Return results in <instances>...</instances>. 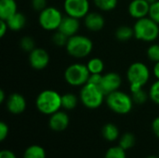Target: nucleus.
I'll return each instance as SVG.
<instances>
[{"label":"nucleus","instance_id":"nucleus-21","mask_svg":"<svg viewBox=\"0 0 159 158\" xmlns=\"http://www.w3.org/2000/svg\"><path fill=\"white\" fill-rule=\"evenodd\" d=\"M23 158H47L45 149L40 145H31L26 148Z\"/></svg>","mask_w":159,"mask_h":158},{"label":"nucleus","instance_id":"nucleus-16","mask_svg":"<svg viewBox=\"0 0 159 158\" xmlns=\"http://www.w3.org/2000/svg\"><path fill=\"white\" fill-rule=\"evenodd\" d=\"M79 28H80L79 19L66 15L65 17L62 18V20L58 30L63 33L64 34H66L68 37H71L73 35L77 34Z\"/></svg>","mask_w":159,"mask_h":158},{"label":"nucleus","instance_id":"nucleus-27","mask_svg":"<svg viewBox=\"0 0 159 158\" xmlns=\"http://www.w3.org/2000/svg\"><path fill=\"white\" fill-rule=\"evenodd\" d=\"M131 98L133 100V102L136 104H143L147 102L149 98V94H147L143 88L138 89L136 91L131 92Z\"/></svg>","mask_w":159,"mask_h":158},{"label":"nucleus","instance_id":"nucleus-18","mask_svg":"<svg viewBox=\"0 0 159 158\" xmlns=\"http://www.w3.org/2000/svg\"><path fill=\"white\" fill-rule=\"evenodd\" d=\"M7 23L9 30L14 31V32H18L25 26L26 18L22 13L17 12L15 15H13L10 19H8L7 20Z\"/></svg>","mask_w":159,"mask_h":158},{"label":"nucleus","instance_id":"nucleus-23","mask_svg":"<svg viewBox=\"0 0 159 158\" xmlns=\"http://www.w3.org/2000/svg\"><path fill=\"white\" fill-rule=\"evenodd\" d=\"M87 67H88L90 74H102L104 70V62L100 58H92L88 61Z\"/></svg>","mask_w":159,"mask_h":158},{"label":"nucleus","instance_id":"nucleus-22","mask_svg":"<svg viewBox=\"0 0 159 158\" xmlns=\"http://www.w3.org/2000/svg\"><path fill=\"white\" fill-rule=\"evenodd\" d=\"M78 102L77 97L73 93H65L61 95V108L65 110H73L76 107Z\"/></svg>","mask_w":159,"mask_h":158},{"label":"nucleus","instance_id":"nucleus-8","mask_svg":"<svg viewBox=\"0 0 159 158\" xmlns=\"http://www.w3.org/2000/svg\"><path fill=\"white\" fill-rule=\"evenodd\" d=\"M62 14L55 7H47L39 12L38 22L46 31H57L62 20Z\"/></svg>","mask_w":159,"mask_h":158},{"label":"nucleus","instance_id":"nucleus-39","mask_svg":"<svg viewBox=\"0 0 159 158\" xmlns=\"http://www.w3.org/2000/svg\"><path fill=\"white\" fill-rule=\"evenodd\" d=\"M153 74H154L155 77H156L157 80H159V61L155 63L154 68H153Z\"/></svg>","mask_w":159,"mask_h":158},{"label":"nucleus","instance_id":"nucleus-14","mask_svg":"<svg viewBox=\"0 0 159 158\" xmlns=\"http://www.w3.org/2000/svg\"><path fill=\"white\" fill-rule=\"evenodd\" d=\"M150 4L146 0H132L129 5V15L136 20L149 16Z\"/></svg>","mask_w":159,"mask_h":158},{"label":"nucleus","instance_id":"nucleus-10","mask_svg":"<svg viewBox=\"0 0 159 158\" xmlns=\"http://www.w3.org/2000/svg\"><path fill=\"white\" fill-rule=\"evenodd\" d=\"M49 62V55L47 50L41 47H35L29 53V63L34 70L45 69Z\"/></svg>","mask_w":159,"mask_h":158},{"label":"nucleus","instance_id":"nucleus-28","mask_svg":"<svg viewBox=\"0 0 159 158\" xmlns=\"http://www.w3.org/2000/svg\"><path fill=\"white\" fill-rule=\"evenodd\" d=\"M20 47L22 50L30 53L32 50H34L35 48V43H34V40L33 39V37L26 35V36H23L20 40Z\"/></svg>","mask_w":159,"mask_h":158},{"label":"nucleus","instance_id":"nucleus-29","mask_svg":"<svg viewBox=\"0 0 159 158\" xmlns=\"http://www.w3.org/2000/svg\"><path fill=\"white\" fill-rule=\"evenodd\" d=\"M68 39L69 37L59 30H57L52 35V42L57 47H65L68 42Z\"/></svg>","mask_w":159,"mask_h":158},{"label":"nucleus","instance_id":"nucleus-12","mask_svg":"<svg viewBox=\"0 0 159 158\" xmlns=\"http://www.w3.org/2000/svg\"><path fill=\"white\" fill-rule=\"evenodd\" d=\"M69 123V115L65 112L58 111L50 115L48 120V127L55 132H61L68 128Z\"/></svg>","mask_w":159,"mask_h":158},{"label":"nucleus","instance_id":"nucleus-4","mask_svg":"<svg viewBox=\"0 0 159 158\" xmlns=\"http://www.w3.org/2000/svg\"><path fill=\"white\" fill-rule=\"evenodd\" d=\"M105 102L111 111L118 115L129 114L132 110L134 103L131 95L120 90H116L106 95Z\"/></svg>","mask_w":159,"mask_h":158},{"label":"nucleus","instance_id":"nucleus-32","mask_svg":"<svg viewBox=\"0 0 159 158\" xmlns=\"http://www.w3.org/2000/svg\"><path fill=\"white\" fill-rule=\"evenodd\" d=\"M149 17L159 24V0L150 6Z\"/></svg>","mask_w":159,"mask_h":158},{"label":"nucleus","instance_id":"nucleus-1","mask_svg":"<svg viewBox=\"0 0 159 158\" xmlns=\"http://www.w3.org/2000/svg\"><path fill=\"white\" fill-rule=\"evenodd\" d=\"M35 106L41 114L51 115L61 108V95L53 89L43 90L36 97Z\"/></svg>","mask_w":159,"mask_h":158},{"label":"nucleus","instance_id":"nucleus-40","mask_svg":"<svg viewBox=\"0 0 159 158\" xmlns=\"http://www.w3.org/2000/svg\"><path fill=\"white\" fill-rule=\"evenodd\" d=\"M6 99V95H5V91L3 89L0 90V103H3L4 101Z\"/></svg>","mask_w":159,"mask_h":158},{"label":"nucleus","instance_id":"nucleus-42","mask_svg":"<svg viewBox=\"0 0 159 158\" xmlns=\"http://www.w3.org/2000/svg\"><path fill=\"white\" fill-rule=\"evenodd\" d=\"M146 158H159L157 156H148V157Z\"/></svg>","mask_w":159,"mask_h":158},{"label":"nucleus","instance_id":"nucleus-7","mask_svg":"<svg viewBox=\"0 0 159 158\" xmlns=\"http://www.w3.org/2000/svg\"><path fill=\"white\" fill-rule=\"evenodd\" d=\"M63 76L68 85L72 87H83L88 83L90 73L87 64L73 63L65 69Z\"/></svg>","mask_w":159,"mask_h":158},{"label":"nucleus","instance_id":"nucleus-35","mask_svg":"<svg viewBox=\"0 0 159 158\" xmlns=\"http://www.w3.org/2000/svg\"><path fill=\"white\" fill-rule=\"evenodd\" d=\"M8 126L5 122H0V141L3 142L8 135Z\"/></svg>","mask_w":159,"mask_h":158},{"label":"nucleus","instance_id":"nucleus-37","mask_svg":"<svg viewBox=\"0 0 159 158\" xmlns=\"http://www.w3.org/2000/svg\"><path fill=\"white\" fill-rule=\"evenodd\" d=\"M0 158H17V156L10 150H2L0 152Z\"/></svg>","mask_w":159,"mask_h":158},{"label":"nucleus","instance_id":"nucleus-38","mask_svg":"<svg viewBox=\"0 0 159 158\" xmlns=\"http://www.w3.org/2000/svg\"><path fill=\"white\" fill-rule=\"evenodd\" d=\"M7 29H8V26H7V21L0 20V36L1 37L5 35V34L7 32Z\"/></svg>","mask_w":159,"mask_h":158},{"label":"nucleus","instance_id":"nucleus-2","mask_svg":"<svg viewBox=\"0 0 159 158\" xmlns=\"http://www.w3.org/2000/svg\"><path fill=\"white\" fill-rule=\"evenodd\" d=\"M133 30L134 37L143 42H154L159 35V24L149 16L137 20Z\"/></svg>","mask_w":159,"mask_h":158},{"label":"nucleus","instance_id":"nucleus-11","mask_svg":"<svg viewBox=\"0 0 159 158\" xmlns=\"http://www.w3.org/2000/svg\"><path fill=\"white\" fill-rule=\"evenodd\" d=\"M121 85H122V78L117 73L111 72L102 74L101 88L105 94V96L114 91L119 90Z\"/></svg>","mask_w":159,"mask_h":158},{"label":"nucleus","instance_id":"nucleus-17","mask_svg":"<svg viewBox=\"0 0 159 158\" xmlns=\"http://www.w3.org/2000/svg\"><path fill=\"white\" fill-rule=\"evenodd\" d=\"M18 12L16 0H0V20H7Z\"/></svg>","mask_w":159,"mask_h":158},{"label":"nucleus","instance_id":"nucleus-6","mask_svg":"<svg viewBox=\"0 0 159 158\" xmlns=\"http://www.w3.org/2000/svg\"><path fill=\"white\" fill-rule=\"evenodd\" d=\"M105 94L102 88L96 85L87 83L81 88L79 98L83 105L89 109L99 108L104 101Z\"/></svg>","mask_w":159,"mask_h":158},{"label":"nucleus","instance_id":"nucleus-9","mask_svg":"<svg viewBox=\"0 0 159 158\" xmlns=\"http://www.w3.org/2000/svg\"><path fill=\"white\" fill-rule=\"evenodd\" d=\"M63 9L66 15L82 19L89 12V0H64Z\"/></svg>","mask_w":159,"mask_h":158},{"label":"nucleus","instance_id":"nucleus-34","mask_svg":"<svg viewBox=\"0 0 159 158\" xmlns=\"http://www.w3.org/2000/svg\"><path fill=\"white\" fill-rule=\"evenodd\" d=\"M102 80V74H90L88 83L96 85V86H98V87L101 88Z\"/></svg>","mask_w":159,"mask_h":158},{"label":"nucleus","instance_id":"nucleus-31","mask_svg":"<svg viewBox=\"0 0 159 158\" xmlns=\"http://www.w3.org/2000/svg\"><path fill=\"white\" fill-rule=\"evenodd\" d=\"M147 57L155 63L159 61V44H153L147 48Z\"/></svg>","mask_w":159,"mask_h":158},{"label":"nucleus","instance_id":"nucleus-5","mask_svg":"<svg viewBox=\"0 0 159 158\" xmlns=\"http://www.w3.org/2000/svg\"><path fill=\"white\" fill-rule=\"evenodd\" d=\"M65 48L70 56L75 59H82L91 53L93 43L88 36L75 34L69 37Z\"/></svg>","mask_w":159,"mask_h":158},{"label":"nucleus","instance_id":"nucleus-41","mask_svg":"<svg viewBox=\"0 0 159 158\" xmlns=\"http://www.w3.org/2000/svg\"><path fill=\"white\" fill-rule=\"evenodd\" d=\"M146 1H147V2H148V3H149L150 5H152L153 3H155V2H157V0H146Z\"/></svg>","mask_w":159,"mask_h":158},{"label":"nucleus","instance_id":"nucleus-33","mask_svg":"<svg viewBox=\"0 0 159 158\" xmlns=\"http://www.w3.org/2000/svg\"><path fill=\"white\" fill-rule=\"evenodd\" d=\"M32 7L34 10L41 12L47 7V0H32Z\"/></svg>","mask_w":159,"mask_h":158},{"label":"nucleus","instance_id":"nucleus-15","mask_svg":"<svg viewBox=\"0 0 159 158\" xmlns=\"http://www.w3.org/2000/svg\"><path fill=\"white\" fill-rule=\"evenodd\" d=\"M84 24L91 32H100L105 25V20L101 13L89 12L84 18Z\"/></svg>","mask_w":159,"mask_h":158},{"label":"nucleus","instance_id":"nucleus-20","mask_svg":"<svg viewBox=\"0 0 159 158\" xmlns=\"http://www.w3.org/2000/svg\"><path fill=\"white\" fill-rule=\"evenodd\" d=\"M116 38L121 42H126L130 40L134 36V30L133 27H129L127 25L119 26L115 33Z\"/></svg>","mask_w":159,"mask_h":158},{"label":"nucleus","instance_id":"nucleus-3","mask_svg":"<svg viewBox=\"0 0 159 158\" xmlns=\"http://www.w3.org/2000/svg\"><path fill=\"white\" fill-rule=\"evenodd\" d=\"M127 78L130 86V91L143 88L150 79V71L146 64L136 61L130 64L127 71Z\"/></svg>","mask_w":159,"mask_h":158},{"label":"nucleus","instance_id":"nucleus-25","mask_svg":"<svg viewBox=\"0 0 159 158\" xmlns=\"http://www.w3.org/2000/svg\"><path fill=\"white\" fill-rule=\"evenodd\" d=\"M94 5L102 11H112L117 7L118 0H93Z\"/></svg>","mask_w":159,"mask_h":158},{"label":"nucleus","instance_id":"nucleus-36","mask_svg":"<svg viewBox=\"0 0 159 158\" xmlns=\"http://www.w3.org/2000/svg\"><path fill=\"white\" fill-rule=\"evenodd\" d=\"M152 130L154 134L159 139V116L156 117L152 123Z\"/></svg>","mask_w":159,"mask_h":158},{"label":"nucleus","instance_id":"nucleus-19","mask_svg":"<svg viewBox=\"0 0 159 158\" xmlns=\"http://www.w3.org/2000/svg\"><path fill=\"white\" fill-rule=\"evenodd\" d=\"M102 135L107 142H115L119 137V129L118 128L112 123H107L102 129Z\"/></svg>","mask_w":159,"mask_h":158},{"label":"nucleus","instance_id":"nucleus-30","mask_svg":"<svg viewBox=\"0 0 159 158\" xmlns=\"http://www.w3.org/2000/svg\"><path fill=\"white\" fill-rule=\"evenodd\" d=\"M149 98L154 103L159 105V80L152 84L149 90Z\"/></svg>","mask_w":159,"mask_h":158},{"label":"nucleus","instance_id":"nucleus-24","mask_svg":"<svg viewBox=\"0 0 159 158\" xmlns=\"http://www.w3.org/2000/svg\"><path fill=\"white\" fill-rule=\"evenodd\" d=\"M135 142H136V139H135V136L130 133V132H126L124 133L120 139H119V146L121 148H123L125 151H128L131 148L134 147L135 145Z\"/></svg>","mask_w":159,"mask_h":158},{"label":"nucleus","instance_id":"nucleus-13","mask_svg":"<svg viewBox=\"0 0 159 158\" xmlns=\"http://www.w3.org/2000/svg\"><path fill=\"white\" fill-rule=\"evenodd\" d=\"M7 109L12 115H20L26 109L25 98L20 93H12L7 99Z\"/></svg>","mask_w":159,"mask_h":158},{"label":"nucleus","instance_id":"nucleus-26","mask_svg":"<svg viewBox=\"0 0 159 158\" xmlns=\"http://www.w3.org/2000/svg\"><path fill=\"white\" fill-rule=\"evenodd\" d=\"M104 158H127V155L126 151L118 145L109 148L104 155Z\"/></svg>","mask_w":159,"mask_h":158}]
</instances>
